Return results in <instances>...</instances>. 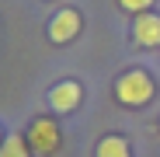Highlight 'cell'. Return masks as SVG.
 Segmentation results:
<instances>
[{
    "label": "cell",
    "instance_id": "1",
    "mask_svg": "<svg viewBox=\"0 0 160 157\" xmlns=\"http://www.w3.org/2000/svg\"><path fill=\"white\" fill-rule=\"evenodd\" d=\"M115 94L122 105H132V108H139V105H146L153 98V77L146 70H129L118 77V84H115Z\"/></svg>",
    "mask_w": 160,
    "mask_h": 157
},
{
    "label": "cell",
    "instance_id": "2",
    "mask_svg": "<svg viewBox=\"0 0 160 157\" xmlns=\"http://www.w3.org/2000/svg\"><path fill=\"white\" fill-rule=\"evenodd\" d=\"M28 147L42 157L49 154H56L59 150V126L52 122V119H35L32 129H28Z\"/></svg>",
    "mask_w": 160,
    "mask_h": 157
},
{
    "label": "cell",
    "instance_id": "3",
    "mask_svg": "<svg viewBox=\"0 0 160 157\" xmlns=\"http://www.w3.org/2000/svg\"><path fill=\"white\" fill-rule=\"evenodd\" d=\"M77 32H80V14H77L73 7L59 11L56 18L49 21V39H52V42H70Z\"/></svg>",
    "mask_w": 160,
    "mask_h": 157
},
{
    "label": "cell",
    "instance_id": "4",
    "mask_svg": "<svg viewBox=\"0 0 160 157\" xmlns=\"http://www.w3.org/2000/svg\"><path fill=\"white\" fill-rule=\"evenodd\" d=\"M80 84L77 81H63L49 91V105H52V112H73L77 105H80Z\"/></svg>",
    "mask_w": 160,
    "mask_h": 157
},
{
    "label": "cell",
    "instance_id": "5",
    "mask_svg": "<svg viewBox=\"0 0 160 157\" xmlns=\"http://www.w3.org/2000/svg\"><path fill=\"white\" fill-rule=\"evenodd\" d=\"M132 39L143 49H157L160 45V18L157 14H139L136 24H132Z\"/></svg>",
    "mask_w": 160,
    "mask_h": 157
},
{
    "label": "cell",
    "instance_id": "6",
    "mask_svg": "<svg viewBox=\"0 0 160 157\" xmlns=\"http://www.w3.org/2000/svg\"><path fill=\"white\" fill-rule=\"evenodd\" d=\"M94 157H132V154H129V143H125L122 136H104V140L98 143Z\"/></svg>",
    "mask_w": 160,
    "mask_h": 157
},
{
    "label": "cell",
    "instance_id": "7",
    "mask_svg": "<svg viewBox=\"0 0 160 157\" xmlns=\"http://www.w3.org/2000/svg\"><path fill=\"white\" fill-rule=\"evenodd\" d=\"M0 157H32V147L24 136H7L4 147H0Z\"/></svg>",
    "mask_w": 160,
    "mask_h": 157
},
{
    "label": "cell",
    "instance_id": "8",
    "mask_svg": "<svg viewBox=\"0 0 160 157\" xmlns=\"http://www.w3.org/2000/svg\"><path fill=\"white\" fill-rule=\"evenodd\" d=\"M118 4H122L125 11H132V14H146V11L153 7V0H118Z\"/></svg>",
    "mask_w": 160,
    "mask_h": 157
},
{
    "label": "cell",
    "instance_id": "9",
    "mask_svg": "<svg viewBox=\"0 0 160 157\" xmlns=\"http://www.w3.org/2000/svg\"><path fill=\"white\" fill-rule=\"evenodd\" d=\"M0 147H4V143H0Z\"/></svg>",
    "mask_w": 160,
    "mask_h": 157
}]
</instances>
